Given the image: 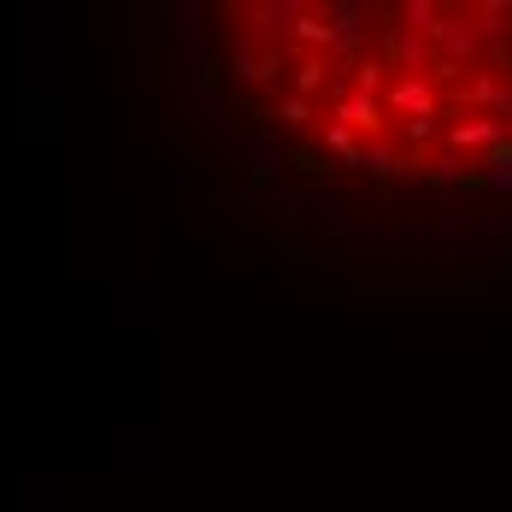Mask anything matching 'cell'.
Masks as SVG:
<instances>
[{
  "instance_id": "cell-12",
  "label": "cell",
  "mask_w": 512,
  "mask_h": 512,
  "mask_svg": "<svg viewBox=\"0 0 512 512\" xmlns=\"http://www.w3.org/2000/svg\"><path fill=\"white\" fill-rule=\"evenodd\" d=\"M201 206H218V218L230 230H248V212H254V189H206Z\"/></svg>"
},
{
  "instance_id": "cell-24",
  "label": "cell",
  "mask_w": 512,
  "mask_h": 512,
  "mask_svg": "<svg viewBox=\"0 0 512 512\" xmlns=\"http://www.w3.org/2000/svg\"><path fill=\"white\" fill-rule=\"evenodd\" d=\"M183 89H189V95H206V89H212V59H195V53H189V71H183Z\"/></svg>"
},
{
  "instance_id": "cell-10",
  "label": "cell",
  "mask_w": 512,
  "mask_h": 512,
  "mask_svg": "<svg viewBox=\"0 0 512 512\" xmlns=\"http://www.w3.org/2000/svg\"><path fill=\"white\" fill-rule=\"evenodd\" d=\"M307 12H312L307 0H259V6H254L259 24H265L271 36H289V42H295V24H301Z\"/></svg>"
},
{
  "instance_id": "cell-3",
  "label": "cell",
  "mask_w": 512,
  "mask_h": 512,
  "mask_svg": "<svg viewBox=\"0 0 512 512\" xmlns=\"http://www.w3.org/2000/svg\"><path fill=\"white\" fill-rule=\"evenodd\" d=\"M507 142V124L501 118H483V112H460V118H448V148L454 154H465L471 165L483 154H495Z\"/></svg>"
},
{
  "instance_id": "cell-14",
  "label": "cell",
  "mask_w": 512,
  "mask_h": 512,
  "mask_svg": "<svg viewBox=\"0 0 512 512\" xmlns=\"http://www.w3.org/2000/svg\"><path fill=\"white\" fill-rule=\"evenodd\" d=\"M477 183H483L489 195H512V142H501L495 154L477 159Z\"/></svg>"
},
{
  "instance_id": "cell-2",
  "label": "cell",
  "mask_w": 512,
  "mask_h": 512,
  "mask_svg": "<svg viewBox=\"0 0 512 512\" xmlns=\"http://www.w3.org/2000/svg\"><path fill=\"white\" fill-rule=\"evenodd\" d=\"M283 71H289V59L283 53H271V48H236L230 53V77L236 83H248V89H259V95H289L283 89Z\"/></svg>"
},
{
  "instance_id": "cell-8",
  "label": "cell",
  "mask_w": 512,
  "mask_h": 512,
  "mask_svg": "<svg viewBox=\"0 0 512 512\" xmlns=\"http://www.w3.org/2000/svg\"><path fill=\"white\" fill-rule=\"evenodd\" d=\"M330 118L348 124L354 136H371V130L389 124V118H383V101H371V95H342V101H330Z\"/></svg>"
},
{
  "instance_id": "cell-20",
  "label": "cell",
  "mask_w": 512,
  "mask_h": 512,
  "mask_svg": "<svg viewBox=\"0 0 512 512\" xmlns=\"http://www.w3.org/2000/svg\"><path fill=\"white\" fill-rule=\"evenodd\" d=\"M383 71H389L383 59H359V65H354V95H371V101H383V89H389V83H383Z\"/></svg>"
},
{
  "instance_id": "cell-4",
  "label": "cell",
  "mask_w": 512,
  "mask_h": 512,
  "mask_svg": "<svg viewBox=\"0 0 512 512\" xmlns=\"http://www.w3.org/2000/svg\"><path fill=\"white\" fill-rule=\"evenodd\" d=\"M454 101H460L465 112H483V118H501V124H507V118H512V83L477 65L460 89H454Z\"/></svg>"
},
{
  "instance_id": "cell-11",
  "label": "cell",
  "mask_w": 512,
  "mask_h": 512,
  "mask_svg": "<svg viewBox=\"0 0 512 512\" xmlns=\"http://www.w3.org/2000/svg\"><path fill=\"white\" fill-rule=\"evenodd\" d=\"M430 183H436L442 195H460L465 183H471V159L454 154V148H436V159H430Z\"/></svg>"
},
{
  "instance_id": "cell-16",
  "label": "cell",
  "mask_w": 512,
  "mask_h": 512,
  "mask_svg": "<svg viewBox=\"0 0 512 512\" xmlns=\"http://www.w3.org/2000/svg\"><path fill=\"white\" fill-rule=\"evenodd\" d=\"M395 18H401V30H412V36H436V24H442V6L436 0H401L395 6Z\"/></svg>"
},
{
  "instance_id": "cell-13",
  "label": "cell",
  "mask_w": 512,
  "mask_h": 512,
  "mask_svg": "<svg viewBox=\"0 0 512 512\" xmlns=\"http://www.w3.org/2000/svg\"><path fill=\"white\" fill-rule=\"evenodd\" d=\"M359 171H377V177H407L412 159L395 148V142H365L359 148Z\"/></svg>"
},
{
  "instance_id": "cell-25",
  "label": "cell",
  "mask_w": 512,
  "mask_h": 512,
  "mask_svg": "<svg viewBox=\"0 0 512 512\" xmlns=\"http://www.w3.org/2000/svg\"><path fill=\"white\" fill-rule=\"evenodd\" d=\"M507 142H512V118H507Z\"/></svg>"
},
{
  "instance_id": "cell-19",
  "label": "cell",
  "mask_w": 512,
  "mask_h": 512,
  "mask_svg": "<svg viewBox=\"0 0 512 512\" xmlns=\"http://www.w3.org/2000/svg\"><path fill=\"white\" fill-rule=\"evenodd\" d=\"M289 48H336V30L324 24V12H307L301 24H295V42Z\"/></svg>"
},
{
  "instance_id": "cell-18",
  "label": "cell",
  "mask_w": 512,
  "mask_h": 512,
  "mask_svg": "<svg viewBox=\"0 0 512 512\" xmlns=\"http://www.w3.org/2000/svg\"><path fill=\"white\" fill-rule=\"evenodd\" d=\"M318 89H330V59H318V53H301L295 59V95H318Z\"/></svg>"
},
{
  "instance_id": "cell-5",
  "label": "cell",
  "mask_w": 512,
  "mask_h": 512,
  "mask_svg": "<svg viewBox=\"0 0 512 512\" xmlns=\"http://www.w3.org/2000/svg\"><path fill=\"white\" fill-rule=\"evenodd\" d=\"M383 112H395V118H436L442 112V89L430 77H395L383 89Z\"/></svg>"
},
{
  "instance_id": "cell-22",
  "label": "cell",
  "mask_w": 512,
  "mask_h": 512,
  "mask_svg": "<svg viewBox=\"0 0 512 512\" xmlns=\"http://www.w3.org/2000/svg\"><path fill=\"white\" fill-rule=\"evenodd\" d=\"M171 18H177V36H183V48L195 53V36H201V6H195V0H183V6H171Z\"/></svg>"
},
{
  "instance_id": "cell-21",
  "label": "cell",
  "mask_w": 512,
  "mask_h": 512,
  "mask_svg": "<svg viewBox=\"0 0 512 512\" xmlns=\"http://www.w3.org/2000/svg\"><path fill=\"white\" fill-rule=\"evenodd\" d=\"M448 136V118L436 112V118H407V142L412 148H430V142H442Z\"/></svg>"
},
{
  "instance_id": "cell-15",
  "label": "cell",
  "mask_w": 512,
  "mask_h": 512,
  "mask_svg": "<svg viewBox=\"0 0 512 512\" xmlns=\"http://www.w3.org/2000/svg\"><path fill=\"white\" fill-rule=\"evenodd\" d=\"M248 154H254V177H277V171H283V159H289V148H283V136H277V130H254Z\"/></svg>"
},
{
  "instance_id": "cell-9",
  "label": "cell",
  "mask_w": 512,
  "mask_h": 512,
  "mask_svg": "<svg viewBox=\"0 0 512 512\" xmlns=\"http://www.w3.org/2000/svg\"><path fill=\"white\" fill-rule=\"evenodd\" d=\"M465 18H471V30H477L483 48L489 42H512V0H477Z\"/></svg>"
},
{
  "instance_id": "cell-6",
  "label": "cell",
  "mask_w": 512,
  "mask_h": 512,
  "mask_svg": "<svg viewBox=\"0 0 512 512\" xmlns=\"http://www.w3.org/2000/svg\"><path fill=\"white\" fill-rule=\"evenodd\" d=\"M430 48H436V59H448V65L471 71V59L483 53V42H477V30H471V18H465V12H448V6H442V24H436Z\"/></svg>"
},
{
  "instance_id": "cell-7",
  "label": "cell",
  "mask_w": 512,
  "mask_h": 512,
  "mask_svg": "<svg viewBox=\"0 0 512 512\" xmlns=\"http://www.w3.org/2000/svg\"><path fill=\"white\" fill-rule=\"evenodd\" d=\"M383 65H395L401 77H430V65H436V48H430L424 36L401 30V24H389V30H383Z\"/></svg>"
},
{
  "instance_id": "cell-1",
  "label": "cell",
  "mask_w": 512,
  "mask_h": 512,
  "mask_svg": "<svg viewBox=\"0 0 512 512\" xmlns=\"http://www.w3.org/2000/svg\"><path fill=\"white\" fill-rule=\"evenodd\" d=\"M318 12H324V24L336 30L330 59H336V65H359V48H365V30H371L377 6H365V0H330V6H318Z\"/></svg>"
},
{
  "instance_id": "cell-17",
  "label": "cell",
  "mask_w": 512,
  "mask_h": 512,
  "mask_svg": "<svg viewBox=\"0 0 512 512\" xmlns=\"http://www.w3.org/2000/svg\"><path fill=\"white\" fill-rule=\"evenodd\" d=\"M318 142H324V154H336L348 171H359V136L348 130V124H336V118H330V124L318 130Z\"/></svg>"
},
{
  "instance_id": "cell-23",
  "label": "cell",
  "mask_w": 512,
  "mask_h": 512,
  "mask_svg": "<svg viewBox=\"0 0 512 512\" xmlns=\"http://www.w3.org/2000/svg\"><path fill=\"white\" fill-rule=\"evenodd\" d=\"M277 118H283L289 130H307L312 124V101L307 95H283V101H277Z\"/></svg>"
}]
</instances>
